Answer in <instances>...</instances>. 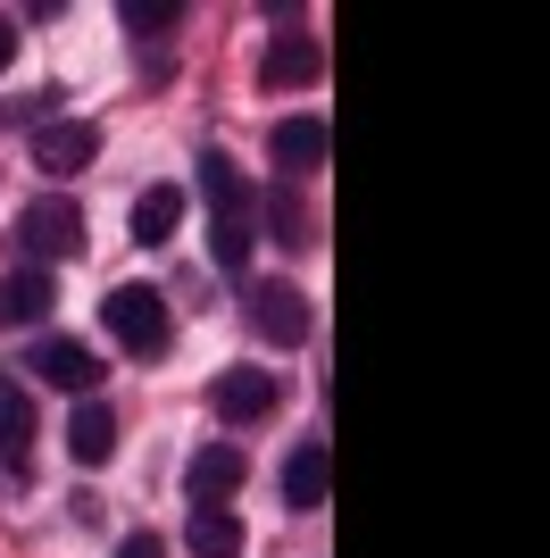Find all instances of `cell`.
<instances>
[{"instance_id": "8", "label": "cell", "mask_w": 550, "mask_h": 558, "mask_svg": "<svg viewBox=\"0 0 550 558\" xmlns=\"http://www.w3.org/2000/svg\"><path fill=\"white\" fill-rule=\"evenodd\" d=\"M267 159L284 175H318L325 167V117H275L267 125Z\"/></svg>"}, {"instance_id": "13", "label": "cell", "mask_w": 550, "mask_h": 558, "mask_svg": "<svg viewBox=\"0 0 550 558\" xmlns=\"http://www.w3.org/2000/svg\"><path fill=\"white\" fill-rule=\"evenodd\" d=\"M183 550H192V558H242V517H234L226 500L192 509V525H183Z\"/></svg>"}, {"instance_id": "12", "label": "cell", "mask_w": 550, "mask_h": 558, "mask_svg": "<svg viewBox=\"0 0 550 558\" xmlns=\"http://www.w3.org/2000/svg\"><path fill=\"white\" fill-rule=\"evenodd\" d=\"M201 192L217 209V226H251V184H242V167L226 150H201Z\"/></svg>"}, {"instance_id": "19", "label": "cell", "mask_w": 550, "mask_h": 558, "mask_svg": "<svg viewBox=\"0 0 550 558\" xmlns=\"http://www.w3.org/2000/svg\"><path fill=\"white\" fill-rule=\"evenodd\" d=\"M208 258H217L226 276H242V267H251V226H208Z\"/></svg>"}, {"instance_id": "16", "label": "cell", "mask_w": 550, "mask_h": 558, "mask_svg": "<svg viewBox=\"0 0 550 558\" xmlns=\"http://www.w3.org/2000/svg\"><path fill=\"white\" fill-rule=\"evenodd\" d=\"M25 442H34V392L0 375V459H25Z\"/></svg>"}, {"instance_id": "4", "label": "cell", "mask_w": 550, "mask_h": 558, "mask_svg": "<svg viewBox=\"0 0 550 558\" xmlns=\"http://www.w3.org/2000/svg\"><path fill=\"white\" fill-rule=\"evenodd\" d=\"M242 317H251L275 350L309 342V292H292V283H242Z\"/></svg>"}, {"instance_id": "6", "label": "cell", "mask_w": 550, "mask_h": 558, "mask_svg": "<svg viewBox=\"0 0 550 558\" xmlns=\"http://www.w3.org/2000/svg\"><path fill=\"white\" fill-rule=\"evenodd\" d=\"M275 400H284L275 367H226L217 384H208V409H217L226 425H259V417L275 409Z\"/></svg>"}, {"instance_id": "21", "label": "cell", "mask_w": 550, "mask_h": 558, "mask_svg": "<svg viewBox=\"0 0 550 558\" xmlns=\"http://www.w3.org/2000/svg\"><path fill=\"white\" fill-rule=\"evenodd\" d=\"M117 558H167V542L159 534H125V542H117Z\"/></svg>"}, {"instance_id": "5", "label": "cell", "mask_w": 550, "mask_h": 558, "mask_svg": "<svg viewBox=\"0 0 550 558\" xmlns=\"http://www.w3.org/2000/svg\"><path fill=\"white\" fill-rule=\"evenodd\" d=\"M25 367L43 375V384H59V392H75V400H92V384H100V359H92L84 342H75V333H43V342L25 350Z\"/></svg>"}, {"instance_id": "11", "label": "cell", "mask_w": 550, "mask_h": 558, "mask_svg": "<svg viewBox=\"0 0 550 558\" xmlns=\"http://www.w3.org/2000/svg\"><path fill=\"white\" fill-rule=\"evenodd\" d=\"M68 450H75V466H109L117 459V409H109V400H75Z\"/></svg>"}, {"instance_id": "7", "label": "cell", "mask_w": 550, "mask_h": 558, "mask_svg": "<svg viewBox=\"0 0 550 558\" xmlns=\"http://www.w3.org/2000/svg\"><path fill=\"white\" fill-rule=\"evenodd\" d=\"M318 75H325V43L318 34H275L267 59H259V84H267V93H309Z\"/></svg>"}, {"instance_id": "20", "label": "cell", "mask_w": 550, "mask_h": 558, "mask_svg": "<svg viewBox=\"0 0 550 558\" xmlns=\"http://www.w3.org/2000/svg\"><path fill=\"white\" fill-rule=\"evenodd\" d=\"M267 226H275V242H318V233H309V209H300L292 192H267Z\"/></svg>"}, {"instance_id": "14", "label": "cell", "mask_w": 550, "mask_h": 558, "mask_svg": "<svg viewBox=\"0 0 550 558\" xmlns=\"http://www.w3.org/2000/svg\"><path fill=\"white\" fill-rule=\"evenodd\" d=\"M176 226H183V184H142L134 192V242H176Z\"/></svg>"}, {"instance_id": "15", "label": "cell", "mask_w": 550, "mask_h": 558, "mask_svg": "<svg viewBox=\"0 0 550 558\" xmlns=\"http://www.w3.org/2000/svg\"><path fill=\"white\" fill-rule=\"evenodd\" d=\"M325 500V442H300L284 459V509H318Z\"/></svg>"}, {"instance_id": "2", "label": "cell", "mask_w": 550, "mask_h": 558, "mask_svg": "<svg viewBox=\"0 0 550 558\" xmlns=\"http://www.w3.org/2000/svg\"><path fill=\"white\" fill-rule=\"evenodd\" d=\"M9 242H17L25 267H59V258H84V209H75V201H59V192H50V201H25V209H17V233H9Z\"/></svg>"}, {"instance_id": "1", "label": "cell", "mask_w": 550, "mask_h": 558, "mask_svg": "<svg viewBox=\"0 0 550 558\" xmlns=\"http://www.w3.org/2000/svg\"><path fill=\"white\" fill-rule=\"evenodd\" d=\"M100 326H109V342L125 350V359H159L167 333H176V317H167L159 283H117L109 301H100Z\"/></svg>"}, {"instance_id": "3", "label": "cell", "mask_w": 550, "mask_h": 558, "mask_svg": "<svg viewBox=\"0 0 550 558\" xmlns=\"http://www.w3.org/2000/svg\"><path fill=\"white\" fill-rule=\"evenodd\" d=\"M25 159L43 167V175H84V167L100 159V125H92V117H50L43 134L25 142Z\"/></svg>"}, {"instance_id": "9", "label": "cell", "mask_w": 550, "mask_h": 558, "mask_svg": "<svg viewBox=\"0 0 550 558\" xmlns=\"http://www.w3.org/2000/svg\"><path fill=\"white\" fill-rule=\"evenodd\" d=\"M242 475H251L242 450H234V442H208V450H192V466H183V492H192V509H208V500L242 492Z\"/></svg>"}, {"instance_id": "17", "label": "cell", "mask_w": 550, "mask_h": 558, "mask_svg": "<svg viewBox=\"0 0 550 558\" xmlns=\"http://www.w3.org/2000/svg\"><path fill=\"white\" fill-rule=\"evenodd\" d=\"M176 25H183L176 0H134V9H125V34H134V43H167Z\"/></svg>"}, {"instance_id": "10", "label": "cell", "mask_w": 550, "mask_h": 558, "mask_svg": "<svg viewBox=\"0 0 550 558\" xmlns=\"http://www.w3.org/2000/svg\"><path fill=\"white\" fill-rule=\"evenodd\" d=\"M50 301H59L50 267H17V276H0V326H43Z\"/></svg>"}, {"instance_id": "22", "label": "cell", "mask_w": 550, "mask_h": 558, "mask_svg": "<svg viewBox=\"0 0 550 558\" xmlns=\"http://www.w3.org/2000/svg\"><path fill=\"white\" fill-rule=\"evenodd\" d=\"M9 59H17V25L0 17V68H9Z\"/></svg>"}, {"instance_id": "18", "label": "cell", "mask_w": 550, "mask_h": 558, "mask_svg": "<svg viewBox=\"0 0 550 558\" xmlns=\"http://www.w3.org/2000/svg\"><path fill=\"white\" fill-rule=\"evenodd\" d=\"M59 100H68V93H50V84H43V93H25V100H0V134H9V125H34V134H43Z\"/></svg>"}]
</instances>
